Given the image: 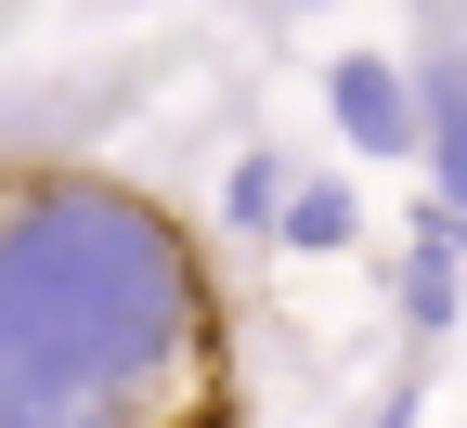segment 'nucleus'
I'll list each match as a JSON object with an SVG mask.
<instances>
[{"label":"nucleus","mask_w":467,"mask_h":428,"mask_svg":"<svg viewBox=\"0 0 467 428\" xmlns=\"http://www.w3.org/2000/svg\"><path fill=\"white\" fill-rule=\"evenodd\" d=\"M195 234L104 169L0 182V428H208Z\"/></svg>","instance_id":"f257e3e1"},{"label":"nucleus","mask_w":467,"mask_h":428,"mask_svg":"<svg viewBox=\"0 0 467 428\" xmlns=\"http://www.w3.org/2000/svg\"><path fill=\"white\" fill-rule=\"evenodd\" d=\"M325 117L350 130V156H429V104L389 52H337L325 66Z\"/></svg>","instance_id":"f03ea898"},{"label":"nucleus","mask_w":467,"mask_h":428,"mask_svg":"<svg viewBox=\"0 0 467 428\" xmlns=\"http://www.w3.org/2000/svg\"><path fill=\"white\" fill-rule=\"evenodd\" d=\"M350 234H364V208H350V182H299V195H285V234H273V247H299V260H337Z\"/></svg>","instance_id":"7ed1b4c3"},{"label":"nucleus","mask_w":467,"mask_h":428,"mask_svg":"<svg viewBox=\"0 0 467 428\" xmlns=\"http://www.w3.org/2000/svg\"><path fill=\"white\" fill-rule=\"evenodd\" d=\"M285 195H299V169H285V156H247V169L221 182V221L234 234H285Z\"/></svg>","instance_id":"20e7f679"},{"label":"nucleus","mask_w":467,"mask_h":428,"mask_svg":"<svg viewBox=\"0 0 467 428\" xmlns=\"http://www.w3.org/2000/svg\"><path fill=\"white\" fill-rule=\"evenodd\" d=\"M402 312H416V338L467 325V260H429V247H402Z\"/></svg>","instance_id":"39448f33"},{"label":"nucleus","mask_w":467,"mask_h":428,"mask_svg":"<svg viewBox=\"0 0 467 428\" xmlns=\"http://www.w3.org/2000/svg\"><path fill=\"white\" fill-rule=\"evenodd\" d=\"M416 104H429V130H467V66H454V52L416 66Z\"/></svg>","instance_id":"423d86ee"},{"label":"nucleus","mask_w":467,"mask_h":428,"mask_svg":"<svg viewBox=\"0 0 467 428\" xmlns=\"http://www.w3.org/2000/svg\"><path fill=\"white\" fill-rule=\"evenodd\" d=\"M429 182H441V208L467 221V130H429Z\"/></svg>","instance_id":"0eeeda50"},{"label":"nucleus","mask_w":467,"mask_h":428,"mask_svg":"<svg viewBox=\"0 0 467 428\" xmlns=\"http://www.w3.org/2000/svg\"><path fill=\"white\" fill-rule=\"evenodd\" d=\"M377 428H416V390H389V402H377Z\"/></svg>","instance_id":"6e6552de"}]
</instances>
